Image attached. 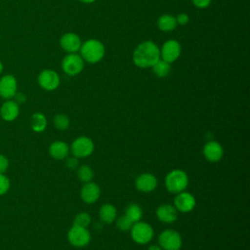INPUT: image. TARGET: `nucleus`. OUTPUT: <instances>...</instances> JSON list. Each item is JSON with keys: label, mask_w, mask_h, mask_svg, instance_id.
Instances as JSON below:
<instances>
[{"label": "nucleus", "mask_w": 250, "mask_h": 250, "mask_svg": "<svg viewBox=\"0 0 250 250\" xmlns=\"http://www.w3.org/2000/svg\"><path fill=\"white\" fill-rule=\"evenodd\" d=\"M159 60L160 49L152 41H145L139 44L133 53V62L141 68L151 67Z\"/></svg>", "instance_id": "f257e3e1"}, {"label": "nucleus", "mask_w": 250, "mask_h": 250, "mask_svg": "<svg viewBox=\"0 0 250 250\" xmlns=\"http://www.w3.org/2000/svg\"><path fill=\"white\" fill-rule=\"evenodd\" d=\"M80 56L89 63H96L100 62L104 56V46L97 39H89L80 47Z\"/></svg>", "instance_id": "f03ea898"}, {"label": "nucleus", "mask_w": 250, "mask_h": 250, "mask_svg": "<svg viewBox=\"0 0 250 250\" xmlns=\"http://www.w3.org/2000/svg\"><path fill=\"white\" fill-rule=\"evenodd\" d=\"M188 185V174L180 169L169 172L165 178V186L169 192L179 193L184 191Z\"/></svg>", "instance_id": "7ed1b4c3"}, {"label": "nucleus", "mask_w": 250, "mask_h": 250, "mask_svg": "<svg viewBox=\"0 0 250 250\" xmlns=\"http://www.w3.org/2000/svg\"><path fill=\"white\" fill-rule=\"evenodd\" d=\"M130 232L132 239L139 244H146L153 237V229L151 226L141 221L133 224Z\"/></svg>", "instance_id": "20e7f679"}, {"label": "nucleus", "mask_w": 250, "mask_h": 250, "mask_svg": "<svg viewBox=\"0 0 250 250\" xmlns=\"http://www.w3.org/2000/svg\"><path fill=\"white\" fill-rule=\"evenodd\" d=\"M84 67V60L76 53L66 55L62 61V68L63 72L69 76L79 74Z\"/></svg>", "instance_id": "39448f33"}, {"label": "nucleus", "mask_w": 250, "mask_h": 250, "mask_svg": "<svg viewBox=\"0 0 250 250\" xmlns=\"http://www.w3.org/2000/svg\"><path fill=\"white\" fill-rule=\"evenodd\" d=\"M159 246L163 250H180L182 247V236L174 229L162 231L158 237Z\"/></svg>", "instance_id": "423d86ee"}, {"label": "nucleus", "mask_w": 250, "mask_h": 250, "mask_svg": "<svg viewBox=\"0 0 250 250\" xmlns=\"http://www.w3.org/2000/svg\"><path fill=\"white\" fill-rule=\"evenodd\" d=\"M94 142L90 138L85 136L78 137L71 144V152L77 158L87 157L91 155L94 151Z\"/></svg>", "instance_id": "0eeeda50"}, {"label": "nucleus", "mask_w": 250, "mask_h": 250, "mask_svg": "<svg viewBox=\"0 0 250 250\" xmlns=\"http://www.w3.org/2000/svg\"><path fill=\"white\" fill-rule=\"evenodd\" d=\"M67 239L74 247H84L89 244L91 235L87 228L73 226L67 232Z\"/></svg>", "instance_id": "6e6552de"}, {"label": "nucleus", "mask_w": 250, "mask_h": 250, "mask_svg": "<svg viewBox=\"0 0 250 250\" xmlns=\"http://www.w3.org/2000/svg\"><path fill=\"white\" fill-rule=\"evenodd\" d=\"M181 50V45L177 40H168L162 45L160 49V59L169 63H172L180 57Z\"/></svg>", "instance_id": "1a4fd4ad"}, {"label": "nucleus", "mask_w": 250, "mask_h": 250, "mask_svg": "<svg viewBox=\"0 0 250 250\" xmlns=\"http://www.w3.org/2000/svg\"><path fill=\"white\" fill-rule=\"evenodd\" d=\"M39 86L46 91L56 90L60 85L59 74L52 69H43L38 75Z\"/></svg>", "instance_id": "9d476101"}, {"label": "nucleus", "mask_w": 250, "mask_h": 250, "mask_svg": "<svg viewBox=\"0 0 250 250\" xmlns=\"http://www.w3.org/2000/svg\"><path fill=\"white\" fill-rule=\"evenodd\" d=\"M17 79L12 74H5L0 78V97L6 100H12L17 93Z\"/></svg>", "instance_id": "9b49d317"}, {"label": "nucleus", "mask_w": 250, "mask_h": 250, "mask_svg": "<svg viewBox=\"0 0 250 250\" xmlns=\"http://www.w3.org/2000/svg\"><path fill=\"white\" fill-rule=\"evenodd\" d=\"M174 207L177 209V211L186 213L191 211L195 207L196 202L192 194L187 191H182L177 193V196L175 197L174 200Z\"/></svg>", "instance_id": "f8f14e48"}, {"label": "nucleus", "mask_w": 250, "mask_h": 250, "mask_svg": "<svg viewBox=\"0 0 250 250\" xmlns=\"http://www.w3.org/2000/svg\"><path fill=\"white\" fill-rule=\"evenodd\" d=\"M81 44L82 43L80 37L73 32L64 33L60 39V45L62 49L67 52L68 54L78 52L80 50Z\"/></svg>", "instance_id": "ddd939ff"}, {"label": "nucleus", "mask_w": 250, "mask_h": 250, "mask_svg": "<svg viewBox=\"0 0 250 250\" xmlns=\"http://www.w3.org/2000/svg\"><path fill=\"white\" fill-rule=\"evenodd\" d=\"M203 155L210 162H218L224 155V149L220 143L210 141L203 147Z\"/></svg>", "instance_id": "4468645a"}, {"label": "nucleus", "mask_w": 250, "mask_h": 250, "mask_svg": "<svg viewBox=\"0 0 250 250\" xmlns=\"http://www.w3.org/2000/svg\"><path fill=\"white\" fill-rule=\"evenodd\" d=\"M20 114V105L13 100H6L0 107V115L7 122L14 121Z\"/></svg>", "instance_id": "2eb2a0df"}, {"label": "nucleus", "mask_w": 250, "mask_h": 250, "mask_svg": "<svg viewBox=\"0 0 250 250\" xmlns=\"http://www.w3.org/2000/svg\"><path fill=\"white\" fill-rule=\"evenodd\" d=\"M157 179L150 173H144L138 176L136 180V188L143 192H150L157 187Z\"/></svg>", "instance_id": "dca6fc26"}, {"label": "nucleus", "mask_w": 250, "mask_h": 250, "mask_svg": "<svg viewBox=\"0 0 250 250\" xmlns=\"http://www.w3.org/2000/svg\"><path fill=\"white\" fill-rule=\"evenodd\" d=\"M100 195H101L100 187L93 182L85 183L81 188V198L85 203L91 204L96 202L99 199Z\"/></svg>", "instance_id": "f3484780"}, {"label": "nucleus", "mask_w": 250, "mask_h": 250, "mask_svg": "<svg viewBox=\"0 0 250 250\" xmlns=\"http://www.w3.org/2000/svg\"><path fill=\"white\" fill-rule=\"evenodd\" d=\"M156 217L162 223H174L178 217L177 209L170 204H161L156 209Z\"/></svg>", "instance_id": "a211bd4d"}, {"label": "nucleus", "mask_w": 250, "mask_h": 250, "mask_svg": "<svg viewBox=\"0 0 250 250\" xmlns=\"http://www.w3.org/2000/svg\"><path fill=\"white\" fill-rule=\"evenodd\" d=\"M69 152V146L66 143L62 141H56L53 142L49 146V153L50 155L57 159V160H62L67 157Z\"/></svg>", "instance_id": "6ab92c4d"}, {"label": "nucleus", "mask_w": 250, "mask_h": 250, "mask_svg": "<svg viewBox=\"0 0 250 250\" xmlns=\"http://www.w3.org/2000/svg\"><path fill=\"white\" fill-rule=\"evenodd\" d=\"M100 218L101 220L105 223V224H111L115 221L116 216H117V211L116 208L114 207V205L109 204V203H105L104 204L101 208H100V212H99Z\"/></svg>", "instance_id": "aec40b11"}, {"label": "nucleus", "mask_w": 250, "mask_h": 250, "mask_svg": "<svg viewBox=\"0 0 250 250\" xmlns=\"http://www.w3.org/2000/svg\"><path fill=\"white\" fill-rule=\"evenodd\" d=\"M177 21L176 18L169 14L161 15L157 20V26L161 31L169 32L176 28L177 26Z\"/></svg>", "instance_id": "412c9836"}, {"label": "nucleus", "mask_w": 250, "mask_h": 250, "mask_svg": "<svg viewBox=\"0 0 250 250\" xmlns=\"http://www.w3.org/2000/svg\"><path fill=\"white\" fill-rule=\"evenodd\" d=\"M31 129L36 133L43 132L47 127V119L41 112H35L32 114L30 119Z\"/></svg>", "instance_id": "4be33fe9"}, {"label": "nucleus", "mask_w": 250, "mask_h": 250, "mask_svg": "<svg viewBox=\"0 0 250 250\" xmlns=\"http://www.w3.org/2000/svg\"><path fill=\"white\" fill-rule=\"evenodd\" d=\"M125 216L134 224L141 221L143 217V209L137 203H131L126 207Z\"/></svg>", "instance_id": "5701e85b"}, {"label": "nucleus", "mask_w": 250, "mask_h": 250, "mask_svg": "<svg viewBox=\"0 0 250 250\" xmlns=\"http://www.w3.org/2000/svg\"><path fill=\"white\" fill-rule=\"evenodd\" d=\"M152 72L154 73V75H156L157 77H160V78H164L166 77L169 72H170V63L163 61V60H159L157 61L152 66Z\"/></svg>", "instance_id": "b1692460"}, {"label": "nucleus", "mask_w": 250, "mask_h": 250, "mask_svg": "<svg viewBox=\"0 0 250 250\" xmlns=\"http://www.w3.org/2000/svg\"><path fill=\"white\" fill-rule=\"evenodd\" d=\"M77 177L83 183L91 182L94 177V171L88 165H82L77 169Z\"/></svg>", "instance_id": "393cba45"}, {"label": "nucleus", "mask_w": 250, "mask_h": 250, "mask_svg": "<svg viewBox=\"0 0 250 250\" xmlns=\"http://www.w3.org/2000/svg\"><path fill=\"white\" fill-rule=\"evenodd\" d=\"M53 123H54V126L58 129V130H66L68 127H69V118L65 115V114H62V113H60V114H57L54 118H53Z\"/></svg>", "instance_id": "a878e982"}, {"label": "nucleus", "mask_w": 250, "mask_h": 250, "mask_svg": "<svg viewBox=\"0 0 250 250\" xmlns=\"http://www.w3.org/2000/svg\"><path fill=\"white\" fill-rule=\"evenodd\" d=\"M91 223V217L86 212H80L78 213L73 221V226L81 227V228H87Z\"/></svg>", "instance_id": "bb28decb"}, {"label": "nucleus", "mask_w": 250, "mask_h": 250, "mask_svg": "<svg viewBox=\"0 0 250 250\" xmlns=\"http://www.w3.org/2000/svg\"><path fill=\"white\" fill-rule=\"evenodd\" d=\"M133 226V223L125 216H121L117 219L116 221V227L121 230V231H128L131 229Z\"/></svg>", "instance_id": "cd10ccee"}, {"label": "nucleus", "mask_w": 250, "mask_h": 250, "mask_svg": "<svg viewBox=\"0 0 250 250\" xmlns=\"http://www.w3.org/2000/svg\"><path fill=\"white\" fill-rule=\"evenodd\" d=\"M11 186L10 180L4 174H0V196L7 193Z\"/></svg>", "instance_id": "c85d7f7f"}, {"label": "nucleus", "mask_w": 250, "mask_h": 250, "mask_svg": "<svg viewBox=\"0 0 250 250\" xmlns=\"http://www.w3.org/2000/svg\"><path fill=\"white\" fill-rule=\"evenodd\" d=\"M79 165V161L78 158L76 156H71V157H67L66 158V167L69 170H75L78 168Z\"/></svg>", "instance_id": "c756f323"}, {"label": "nucleus", "mask_w": 250, "mask_h": 250, "mask_svg": "<svg viewBox=\"0 0 250 250\" xmlns=\"http://www.w3.org/2000/svg\"><path fill=\"white\" fill-rule=\"evenodd\" d=\"M176 18V21H177V24H180V25H185L189 21V18H188V14H185V13H181V14H178Z\"/></svg>", "instance_id": "7c9ffc66"}, {"label": "nucleus", "mask_w": 250, "mask_h": 250, "mask_svg": "<svg viewBox=\"0 0 250 250\" xmlns=\"http://www.w3.org/2000/svg\"><path fill=\"white\" fill-rule=\"evenodd\" d=\"M9 167V160L6 156L0 154V174H4Z\"/></svg>", "instance_id": "2f4dec72"}, {"label": "nucleus", "mask_w": 250, "mask_h": 250, "mask_svg": "<svg viewBox=\"0 0 250 250\" xmlns=\"http://www.w3.org/2000/svg\"><path fill=\"white\" fill-rule=\"evenodd\" d=\"M211 1L212 0H191L192 4L199 9L207 8L211 4Z\"/></svg>", "instance_id": "473e14b6"}, {"label": "nucleus", "mask_w": 250, "mask_h": 250, "mask_svg": "<svg viewBox=\"0 0 250 250\" xmlns=\"http://www.w3.org/2000/svg\"><path fill=\"white\" fill-rule=\"evenodd\" d=\"M14 99H15V102L17 103V104H22V103H24L25 101H26V96H25V94H23V93H16L15 94V96H14Z\"/></svg>", "instance_id": "72a5a7b5"}, {"label": "nucleus", "mask_w": 250, "mask_h": 250, "mask_svg": "<svg viewBox=\"0 0 250 250\" xmlns=\"http://www.w3.org/2000/svg\"><path fill=\"white\" fill-rule=\"evenodd\" d=\"M147 250H163V249L158 245H151L147 248Z\"/></svg>", "instance_id": "f704fd0d"}, {"label": "nucleus", "mask_w": 250, "mask_h": 250, "mask_svg": "<svg viewBox=\"0 0 250 250\" xmlns=\"http://www.w3.org/2000/svg\"><path fill=\"white\" fill-rule=\"evenodd\" d=\"M79 1L82 3H85V4H91V3L95 2L96 0H79Z\"/></svg>", "instance_id": "c9c22d12"}, {"label": "nucleus", "mask_w": 250, "mask_h": 250, "mask_svg": "<svg viewBox=\"0 0 250 250\" xmlns=\"http://www.w3.org/2000/svg\"><path fill=\"white\" fill-rule=\"evenodd\" d=\"M2 71H3V63H2L1 61H0V74L2 73Z\"/></svg>", "instance_id": "e433bc0d"}]
</instances>
